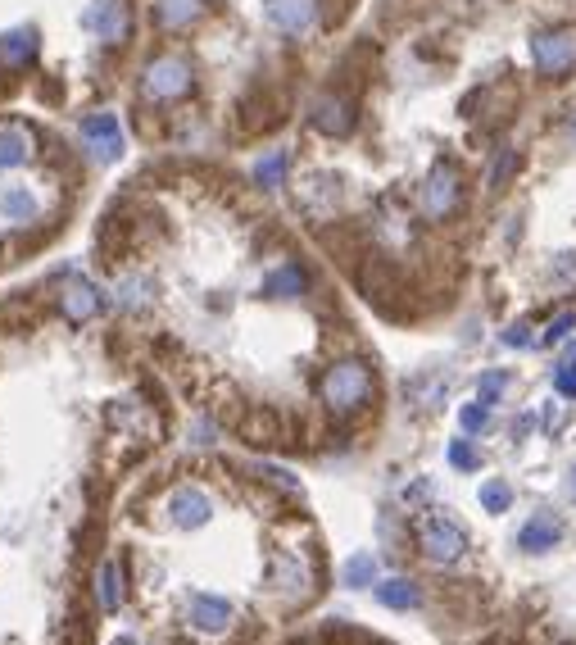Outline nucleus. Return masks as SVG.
Wrapping results in <instances>:
<instances>
[{
	"label": "nucleus",
	"mask_w": 576,
	"mask_h": 645,
	"mask_svg": "<svg viewBox=\"0 0 576 645\" xmlns=\"http://www.w3.org/2000/svg\"><path fill=\"white\" fill-rule=\"evenodd\" d=\"M304 287H309V278H304L300 264H282V268H273V273L264 278V296L268 300H295V296H304Z\"/></svg>",
	"instance_id": "16"
},
{
	"label": "nucleus",
	"mask_w": 576,
	"mask_h": 645,
	"mask_svg": "<svg viewBox=\"0 0 576 645\" xmlns=\"http://www.w3.org/2000/svg\"><path fill=\"white\" fill-rule=\"evenodd\" d=\"M341 582L354 586V591H363V586H377V559H372V555H354L350 564L341 568Z\"/></svg>",
	"instance_id": "22"
},
{
	"label": "nucleus",
	"mask_w": 576,
	"mask_h": 645,
	"mask_svg": "<svg viewBox=\"0 0 576 645\" xmlns=\"http://www.w3.org/2000/svg\"><path fill=\"white\" fill-rule=\"evenodd\" d=\"M32 159V137L28 128L10 123V128H0V169H23Z\"/></svg>",
	"instance_id": "17"
},
{
	"label": "nucleus",
	"mask_w": 576,
	"mask_h": 645,
	"mask_svg": "<svg viewBox=\"0 0 576 645\" xmlns=\"http://www.w3.org/2000/svg\"><path fill=\"white\" fill-rule=\"evenodd\" d=\"M558 541H563V518H554V514L527 518V527L518 532V546L531 550V555H540V550H554Z\"/></svg>",
	"instance_id": "13"
},
{
	"label": "nucleus",
	"mask_w": 576,
	"mask_h": 645,
	"mask_svg": "<svg viewBox=\"0 0 576 645\" xmlns=\"http://www.w3.org/2000/svg\"><path fill=\"white\" fill-rule=\"evenodd\" d=\"M82 28L96 32L105 46H123L127 28H132V19H127V5H123V0H96V5L82 14Z\"/></svg>",
	"instance_id": "7"
},
{
	"label": "nucleus",
	"mask_w": 576,
	"mask_h": 645,
	"mask_svg": "<svg viewBox=\"0 0 576 645\" xmlns=\"http://www.w3.org/2000/svg\"><path fill=\"white\" fill-rule=\"evenodd\" d=\"M531 64L540 78H567L576 69V28H545L531 37Z\"/></svg>",
	"instance_id": "3"
},
{
	"label": "nucleus",
	"mask_w": 576,
	"mask_h": 645,
	"mask_svg": "<svg viewBox=\"0 0 576 645\" xmlns=\"http://www.w3.org/2000/svg\"><path fill=\"white\" fill-rule=\"evenodd\" d=\"M527 332H531V328H527V323H513V328H508V332H504V341H508V346H527V341H531V337H527Z\"/></svg>",
	"instance_id": "32"
},
{
	"label": "nucleus",
	"mask_w": 576,
	"mask_h": 645,
	"mask_svg": "<svg viewBox=\"0 0 576 645\" xmlns=\"http://www.w3.org/2000/svg\"><path fill=\"white\" fill-rule=\"evenodd\" d=\"M118 600H123V577H118V564H105L100 568V605L118 609Z\"/></svg>",
	"instance_id": "24"
},
{
	"label": "nucleus",
	"mask_w": 576,
	"mask_h": 645,
	"mask_svg": "<svg viewBox=\"0 0 576 645\" xmlns=\"http://www.w3.org/2000/svg\"><path fill=\"white\" fill-rule=\"evenodd\" d=\"M513 169H518V150H499V159H495V164H490V173H486V187H504V182H508V173H513Z\"/></svg>",
	"instance_id": "25"
},
{
	"label": "nucleus",
	"mask_w": 576,
	"mask_h": 645,
	"mask_svg": "<svg viewBox=\"0 0 576 645\" xmlns=\"http://www.w3.org/2000/svg\"><path fill=\"white\" fill-rule=\"evenodd\" d=\"M286 173H291V155H286V150H268V155L259 159V164H254V182H259L264 191H277V187H282Z\"/></svg>",
	"instance_id": "21"
},
{
	"label": "nucleus",
	"mask_w": 576,
	"mask_h": 645,
	"mask_svg": "<svg viewBox=\"0 0 576 645\" xmlns=\"http://www.w3.org/2000/svg\"><path fill=\"white\" fill-rule=\"evenodd\" d=\"M250 446H268V441H277V418H273V409H264V405H254L250 414L241 418V427H236Z\"/></svg>",
	"instance_id": "20"
},
{
	"label": "nucleus",
	"mask_w": 576,
	"mask_h": 645,
	"mask_svg": "<svg viewBox=\"0 0 576 645\" xmlns=\"http://www.w3.org/2000/svg\"><path fill=\"white\" fill-rule=\"evenodd\" d=\"M504 387H508V373H499V368H495V373H486V378H481L477 400H481V405H495V400L504 396Z\"/></svg>",
	"instance_id": "27"
},
{
	"label": "nucleus",
	"mask_w": 576,
	"mask_h": 645,
	"mask_svg": "<svg viewBox=\"0 0 576 645\" xmlns=\"http://www.w3.org/2000/svg\"><path fill=\"white\" fill-rule=\"evenodd\" d=\"M554 391H558V396H572L576 400V355H567L563 364L554 368Z\"/></svg>",
	"instance_id": "26"
},
{
	"label": "nucleus",
	"mask_w": 576,
	"mask_h": 645,
	"mask_svg": "<svg viewBox=\"0 0 576 645\" xmlns=\"http://www.w3.org/2000/svg\"><path fill=\"white\" fill-rule=\"evenodd\" d=\"M309 123L323 132V137H350V132H354V100L350 96H336V91H327V96L313 100Z\"/></svg>",
	"instance_id": "8"
},
{
	"label": "nucleus",
	"mask_w": 576,
	"mask_h": 645,
	"mask_svg": "<svg viewBox=\"0 0 576 645\" xmlns=\"http://www.w3.org/2000/svg\"><path fill=\"white\" fill-rule=\"evenodd\" d=\"M264 14H268V23H273L277 32H286V37H300V32L313 28V19H318V5H313V0H264Z\"/></svg>",
	"instance_id": "9"
},
{
	"label": "nucleus",
	"mask_w": 576,
	"mask_h": 645,
	"mask_svg": "<svg viewBox=\"0 0 576 645\" xmlns=\"http://www.w3.org/2000/svg\"><path fill=\"white\" fill-rule=\"evenodd\" d=\"M37 50H41V41H37V28H14V32H5L0 37V60L10 64V69H28L32 60H37Z\"/></svg>",
	"instance_id": "15"
},
{
	"label": "nucleus",
	"mask_w": 576,
	"mask_h": 645,
	"mask_svg": "<svg viewBox=\"0 0 576 645\" xmlns=\"http://www.w3.org/2000/svg\"><path fill=\"white\" fill-rule=\"evenodd\" d=\"M418 550L431 564H454V559H463V550H468V532H463L454 518L431 514L418 523Z\"/></svg>",
	"instance_id": "4"
},
{
	"label": "nucleus",
	"mask_w": 576,
	"mask_h": 645,
	"mask_svg": "<svg viewBox=\"0 0 576 645\" xmlns=\"http://www.w3.org/2000/svg\"><path fill=\"white\" fill-rule=\"evenodd\" d=\"M572 355H576V346H572Z\"/></svg>",
	"instance_id": "33"
},
{
	"label": "nucleus",
	"mask_w": 576,
	"mask_h": 645,
	"mask_svg": "<svg viewBox=\"0 0 576 645\" xmlns=\"http://www.w3.org/2000/svg\"><path fill=\"white\" fill-rule=\"evenodd\" d=\"M168 514H173L177 527H205L214 505H209V496L200 487H177L173 500H168Z\"/></svg>",
	"instance_id": "11"
},
{
	"label": "nucleus",
	"mask_w": 576,
	"mask_h": 645,
	"mask_svg": "<svg viewBox=\"0 0 576 645\" xmlns=\"http://www.w3.org/2000/svg\"><path fill=\"white\" fill-rule=\"evenodd\" d=\"M100 305H105V300H100L96 282H87V278H69L64 282V291H59V309H64L69 323H87V318H96Z\"/></svg>",
	"instance_id": "10"
},
{
	"label": "nucleus",
	"mask_w": 576,
	"mask_h": 645,
	"mask_svg": "<svg viewBox=\"0 0 576 645\" xmlns=\"http://www.w3.org/2000/svg\"><path fill=\"white\" fill-rule=\"evenodd\" d=\"M0 219L32 223L37 219V196L28 187H0Z\"/></svg>",
	"instance_id": "18"
},
{
	"label": "nucleus",
	"mask_w": 576,
	"mask_h": 645,
	"mask_svg": "<svg viewBox=\"0 0 576 645\" xmlns=\"http://www.w3.org/2000/svg\"><path fill=\"white\" fill-rule=\"evenodd\" d=\"M459 200H463L459 169H454V164H436V169L427 173V182H422V191H418L422 214H427L431 223H440V219H450L454 209H459Z\"/></svg>",
	"instance_id": "5"
},
{
	"label": "nucleus",
	"mask_w": 576,
	"mask_h": 645,
	"mask_svg": "<svg viewBox=\"0 0 576 645\" xmlns=\"http://www.w3.org/2000/svg\"><path fill=\"white\" fill-rule=\"evenodd\" d=\"M572 328H576V318H572V314H558L554 323H549L545 341H549V346H554V341H563V337H567V332H572Z\"/></svg>",
	"instance_id": "30"
},
{
	"label": "nucleus",
	"mask_w": 576,
	"mask_h": 645,
	"mask_svg": "<svg viewBox=\"0 0 576 645\" xmlns=\"http://www.w3.org/2000/svg\"><path fill=\"white\" fill-rule=\"evenodd\" d=\"M186 618H191V627H200V632H223V627H232V605L218 596H191Z\"/></svg>",
	"instance_id": "14"
},
{
	"label": "nucleus",
	"mask_w": 576,
	"mask_h": 645,
	"mask_svg": "<svg viewBox=\"0 0 576 645\" xmlns=\"http://www.w3.org/2000/svg\"><path fill=\"white\" fill-rule=\"evenodd\" d=\"M508 505H513V487H508L504 477H490L486 487H481V509L486 514H504Z\"/></svg>",
	"instance_id": "23"
},
{
	"label": "nucleus",
	"mask_w": 576,
	"mask_h": 645,
	"mask_svg": "<svg viewBox=\"0 0 576 645\" xmlns=\"http://www.w3.org/2000/svg\"><path fill=\"white\" fill-rule=\"evenodd\" d=\"M196 91V69L182 60V55H155V60L141 69V96L155 100V105H173Z\"/></svg>",
	"instance_id": "2"
},
{
	"label": "nucleus",
	"mask_w": 576,
	"mask_h": 645,
	"mask_svg": "<svg viewBox=\"0 0 576 645\" xmlns=\"http://www.w3.org/2000/svg\"><path fill=\"white\" fill-rule=\"evenodd\" d=\"M450 464H454V468H477L481 455L468 446V441H454V446H450Z\"/></svg>",
	"instance_id": "29"
},
{
	"label": "nucleus",
	"mask_w": 576,
	"mask_h": 645,
	"mask_svg": "<svg viewBox=\"0 0 576 645\" xmlns=\"http://www.w3.org/2000/svg\"><path fill=\"white\" fill-rule=\"evenodd\" d=\"M459 423H463V432H481V427L490 423V405H481V400L463 405V409H459Z\"/></svg>",
	"instance_id": "28"
},
{
	"label": "nucleus",
	"mask_w": 576,
	"mask_h": 645,
	"mask_svg": "<svg viewBox=\"0 0 576 645\" xmlns=\"http://www.w3.org/2000/svg\"><path fill=\"white\" fill-rule=\"evenodd\" d=\"M82 141H87L91 159L96 164H114L118 155H123V123H118V114H91V119H82Z\"/></svg>",
	"instance_id": "6"
},
{
	"label": "nucleus",
	"mask_w": 576,
	"mask_h": 645,
	"mask_svg": "<svg viewBox=\"0 0 576 645\" xmlns=\"http://www.w3.org/2000/svg\"><path fill=\"white\" fill-rule=\"evenodd\" d=\"M377 600L386 609H418L422 591H418V582H409V577H391V582H377Z\"/></svg>",
	"instance_id": "19"
},
{
	"label": "nucleus",
	"mask_w": 576,
	"mask_h": 645,
	"mask_svg": "<svg viewBox=\"0 0 576 645\" xmlns=\"http://www.w3.org/2000/svg\"><path fill=\"white\" fill-rule=\"evenodd\" d=\"M150 10H155V23L164 32H182V28H191V23L205 19L209 5L205 0H155Z\"/></svg>",
	"instance_id": "12"
},
{
	"label": "nucleus",
	"mask_w": 576,
	"mask_h": 645,
	"mask_svg": "<svg viewBox=\"0 0 576 645\" xmlns=\"http://www.w3.org/2000/svg\"><path fill=\"white\" fill-rule=\"evenodd\" d=\"M372 391H377V378H372V368L363 359H336L323 373V382H318V396H323V405L332 414H359L372 400Z\"/></svg>",
	"instance_id": "1"
},
{
	"label": "nucleus",
	"mask_w": 576,
	"mask_h": 645,
	"mask_svg": "<svg viewBox=\"0 0 576 645\" xmlns=\"http://www.w3.org/2000/svg\"><path fill=\"white\" fill-rule=\"evenodd\" d=\"M558 282H576V255H558Z\"/></svg>",
	"instance_id": "31"
},
{
	"label": "nucleus",
	"mask_w": 576,
	"mask_h": 645,
	"mask_svg": "<svg viewBox=\"0 0 576 645\" xmlns=\"http://www.w3.org/2000/svg\"><path fill=\"white\" fill-rule=\"evenodd\" d=\"M123 645H132V641H123Z\"/></svg>",
	"instance_id": "34"
}]
</instances>
